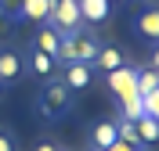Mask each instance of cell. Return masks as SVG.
Segmentation results:
<instances>
[{
  "instance_id": "10",
  "label": "cell",
  "mask_w": 159,
  "mask_h": 151,
  "mask_svg": "<svg viewBox=\"0 0 159 151\" xmlns=\"http://www.w3.org/2000/svg\"><path fill=\"white\" fill-rule=\"evenodd\" d=\"M54 65H58V61L51 58V54H43V50H36V47L29 50V69H33V76L51 79V76H54Z\"/></svg>"
},
{
  "instance_id": "15",
  "label": "cell",
  "mask_w": 159,
  "mask_h": 151,
  "mask_svg": "<svg viewBox=\"0 0 159 151\" xmlns=\"http://www.w3.org/2000/svg\"><path fill=\"white\" fill-rule=\"evenodd\" d=\"M156 90H159V72L156 69L138 72V97H141V94H156Z\"/></svg>"
},
{
  "instance_id": "11",
  "label": "cell",
  "mask_w": 159,
  "mask_h": 151,
  "mask_svg": "<svg viewBox=\"0 0 159 151\" xmlns=\"http://www.w3.org/2000/svg\"><path fill=\"white\" fill-rule=\"evenodd\" d=\"M58 47H61V36L51 29L47 22H43V25H40V32H36V50H43V54H51V58L58 61Z\"/></svg>"
},
{
  "instance_id": "7",
  "label": "cell",
  "mask_w": 159,
  "mask_h": 151,
  "mask_svg": "<svg viewBox=\"0 0 159 151\" xmlns=\"http://www.w3.org/2000/svg\"><path fill=\"white\" fill-rule=\"evenodd\" d=\"M76 4H80L83 22H90V25H101V22L109 18V11H112L109 0H76Z\"/></svg>"
},
{
  "instance_id": "2",
  "label": "cell",
  "mask_w": 159,
  "mask_h": 151,
  "mask_svg": "<svg viewBox=\"0 0 159 151\" xmlns=\"http://www.w3.org/2000/svg\"><path fill=\"white\" fill-rule=\"evenodd\" d=\"M69 108H72V90L61 79H51L40 94V115L43 119H61Z\"/></svg>"
},
{
  "instance_id": "18",
  "label": "cell",
  "mask_w": 159,
  "mask_h": 151,
  "mask_svg": "<svg viewBox=\"0 0 159 151\" xmlns=\"http://www.w3.org/2000/svg\"><path fill=\"white\" fill-rule=\"evenodd\" d=\"M141 108H145V115L159 119V90L156 94H141Z\"/></svg>"
},
{
  "instance_id": "17",
  "label": "cell",
  "mask_w": 159,
  "mask_h": 151,
  "mask_svg": "<svg viewBox=\"0 0 159 151\" xmlns=\"http://www.w3.org/2000/svg\"><path fill=\"white\" fill-rule=\"evenodd\" d=\"M141 115H145V108H141V97H130V101H123V119H127V122H138Z\"/></svg>"
},
{
  "instance_id": "6",
  "label": "cell",
  "mask_w": 159,
  "mask_h": 151,
  "mask_svg": "<svg viewBox=\"0 0 159 151\" xmlns=\"http://www.w3.org/2000/svg\"><path fill=\"white\" fill-rule=\"evenodd\" d=\"M22 72H25V61H22L15 50H0V83L22 79Z\"/></svg>"
},
{
  "instance_id": "21",
  "label": "cell",
  "mask_w": 159,
  "mask_h": 151,
  "mask_svg": "<svg viewBox=\"0 0 159 151\" xmlns=\"http://www.w3.org/2000/svg\"><path fill=\"white\" fill-rule=\"evenodd\" d=\"M36 151H58V148H54V144H47V141H43V144H36Z\"/></svg>"
},
{
  "instance_id": "5",
  "label": "cell",
  "mask_w": 159,
  "mask_h": 151,
  "mask_svg": "<svg viewBox=\"0 0 159 151\" xmlns=\"http://www.w3.org/2000/svg\"><path fill=\"white\" fill-rule=\"evenodd\" d=\"M90 79H94V69H90L87 61H69V65L61 69V83H65L72 94H76V90H87Z\"/></svg>"
},
{
  "instance_id": "9",
  "label": "cell",
  "mask_w": 159,
  "mask_h": 151,
  "mask_svg": "<svg viewBox=\"0 0 159 151\" xmlns=\"http://www.w3.org/2000/svg\"><path fill=\"white\" fill-rule=\"evenodd\" d=\"M123 65V54H119V47H98V54H94V61H90V69L98 72H112Z\"/></svg>"
},
{
  "instance_id": "3",
  "label": "cell",
  "mask_w": 159,
  "mask_h": 151,
  "mask_svg": "<svg viewBox=\"0 0 159 151\" xmlns=\"http://www.w3.org/2000/svg\"><path fill=\"white\" fill-rule=\"evenodd\" d=\"M98 36H87V32H72V36H65L61 40V47H58V61H94V54H98Z\"/></svg>"
},
{
  "instance_id": "14",
  "label": "cell",
  "mask_w": 159,
  "mask_h": 151,
  "mask_svg": "<svg viewBox=\"0 0 159 151\" xmlns=\"http://www.w3.org/2000/svg\"><path fill=\"white\" fill-rule=\"evenodd\" d=\"M134 130H138L141 144H156L159 141V119H152V115H141V119L134 122Z\"/></svg>"
},
{
  "instance_id": "8",
  "label": "cell",
  "mask_w": 159,
  "mask_h": 151,
  "mask_svg": "<svg viewBox=\"0 0 159 151\" xmlns=\"http://www.w3.org/2000/svg\"><path fill=\"white\" fill-rule=\"evenodd\" d=\"M134 29H138L148 43H156V40H159V11H156V7L141 11L138 18H134Z\"/></svg>"
},
{
  "instance_id": "12",
  "label": "cell",
  "mask_w": 159,
  "mask_h": 151,
  "mask_svg": "<svg viewBox=\"0 0 159 151\" xmlns=\"http://www.w3.org/2000/svg\"><path fill=\"white\" fill-rule=\"evenodd\" d=\"M18 15L22 18H29V22H47V15H51V0H22V7H18Z\"/></svg>"
},
{
  "instance_id": "1",
  "label": "cell",
  "mask_w": 159,
  "mask_h": 151,
  "mask_svg": "<svg viewBox=\"0 0 159 151\" xmlns=\"http://www.w3.org/2000/svg\"><path fill=\"white\" fill-rule=\"evenodd\" d=\"M47 25L58 32L61 40L72 36V32H80V29H83L80 4H76V0H54V4H51V15H47Z\"/></svg>"
},
{
  "instance_id": "24",
  "label": "cell",
  "mask_w": 159,
  "mask_h": 151,
  "mask_svg": "<svg viewBox=\"0 0 159 151\" xmlns=\"http://www.w3.org/2000/svg\"><path fill=\"white\" fill-rule=\"evenodd\" d=\"M51 4H54V0H51Z\"/></svg>"
},
{
  "instance_id": "16",
  "label": "cell",
  "mask_w": 159,
  "mask_h": 151,
  "mask_svg": "<svg viewBox=\"0 0 159 151\" xmlns=\"http://www.w3.org/2000/svg\"><path fill=\"white\" fill-rule=\"evenodd\" d=\"M116 137H119L123 144H130V148H141L138 130H134V122H127V119H119V122H116Z\"/></svg>"
},
{
  "instance_id": "13",
  "label": "cell",
  "mask_w": 159,
  "mask_h": 151,
  "mask_svg": "<svg viewBox=\"0 0 159 151\" xmlns=\"http://www.w3.org/2000/svg\"><path fill=\"white\" fill-rule=\"evenodd\" d=\"M112 141H119V137H116V122H98V126L90 130V144H94V151H105Z\"/></svg>"
},
{
  "instance_id": "20",
  "label": "cell",
  "mask_w": 159,
  "mask_h": 151,
  "mask_svg": "<svg viewBox=\"0 0 159 151\" xmlns=\"http://www.w3.org/2000/svg\"><path fill=\"white\" fill-rule=\"evenodd\" d=\"M105 151H138V148H130V144H123V141H112Z\"/></svg>"
},
{
  "instance_id": "4",
  "label": "cell",
  "mask_w": 159,
  "mask_h": 151,
  "mask_svg": "<svg viewBox=\"0 0 159 151\" xmlns=\"http://www.w3.org/2000/svg\"><path fill=\"white\" fill-rule=\"evenodd\" d=\"M105 79H109V90L116 94V101L123 104V101L138 97V69H127V65H119V69L105 72Z\"/></svg>"
},
{
  "instance_id": "23",
  "label": "cell",
  "mask_w": 159,
  "mask_h": 151,
  "mask_svg": "<svg viewBox=\"0 0 159 151\" xmlns=\"http://www.w3.org/2000/svg\"><path fill=\"white\" fill-rule=\"evenodd\" d=\"M109 4H116V0H109Z\"/></svg>"
},
{
  "instance_id": "25",
  "label": "cell",
  "mask_w": 159,
  "mask_h": 151,
  "mask_svg": "<svg viewBox=\"0 0 159 151\" xmlns=\"http://www.w3.org/2000/svg\"><path fill=\"white\" fill-rule=\"evenodd\" d=\"M0 4H4V0H0Z\"/></svg>"
},
{
  "instance_id": "19",
  "label": "cell",
  "mask_w": 159,
  "mask_h": 151,
  "mask_svg": "<svg viewBox=\"0 0 159 151\" xmlns=\"http://www.w3.org/2000/svg\"><path fill=\"white\" fill-rule=\"evenodd\" d=\"M0 151H15V141H11L4 130H0Z\"/></svg>"
},
{
  "instance_id": "22",
  "label": "cell",
  "mask_w": 159,
  "mask_h": 151,
  "mask_svg": "<svg viewBox=\"0 0 159 151\" xmlns=\"http://www.w3.org/2000/svg\"><path fill=\"white\" fill-rule=\"evenodd\" d=\"M0 94H4V83H0Z\"/></svg>"
}]
</instances>
